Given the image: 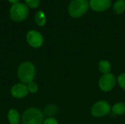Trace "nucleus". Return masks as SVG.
Masks as SVG:
<instances>
[{
    "mask_svg": "<svg viewBox=\"0 0 125 124\" xmlns=\"http://www.w3.org/2000/svg\"><path fill=\"white\" fill-rule=\"evenodd\" d=\"M36 75V69L34 65L29 61H25L21 63L17 70V75L19 80L24 84L33 81Z\"/></svg>",
    "mask_w": 125,
    "mask_h": 124,
    "instance_id": "obj_1",
    "label": "nucleus"
},
{
    "mask_svg": "<svg viewBox=\"0 0 125 124\" xmlns=\"http://www.w3.org/2000/svg\"><path fill=\"white\" fill-rule=\"evenodd\" d=\"M44 120L43 113L35 107L28 108L21 116L23 124H42Z\"/></svg>",
    "mask_w": 125,
    "mask_h": 124,
    "instance_id": "obj_2",
    "label": "nucleus"
},
{
    "mask_svg": "<svg viewBox=\"0 0 125 124\" xmlns=\"http://www.w3.org/2000/svg\"><path fill=\"white\" fill-rule=\"evenodd\" d=\"M29 15V7L23 3H17L12 4L10 10V16L11 19L15 22L24 20Z\"/></svg>",
    "mask_w": 125,
    "mask_h": 124,
    "instance_id": "obj_3",
    "label": "nucleus"
},
{
    "mask_svg": "<svg viewBox=\"0 0 125 124\" xmlns=\"http://www.w3.org/2000/svg\"><path fill=\"white\" fill-rule=\"evenodd\" d=\"M89 6L87 0H73L68 7L69 14L73 18H79L87 12Z\"/></svg>",
    "mask_w": 125,
    "mask_h": 124,
    "instance_id": "obj_4",
    "label": "nucleus"
},
{
    "mask_svg": "<svg viewBox=\"0 0 125 124\" xmlns=\"http://www.w3.org/2000/svg\"><path fill=\"white\" fill-rule=\"evenodd\" d=\"M111 110V106L106 101H98L94 104L91 109L92 115L94 117L99 118L107 115Z\"/></svg>",
    "mask_w": 125,
    "mask_h": 124,
    "instance_id": "obj_5",
    "label": "nucleus"
},
{
    "mask_svg": "<svg viewBox=\"0 0 125 124\" xmlns=\"http://www.w3.org/2000/svg\"><path fill=\"white\" fill-rule=\"evenodd\" d=\"M26 41L31 47L37 48L42 45L44 39L41 33L35 30H31L26 34Z\"/></svg>",
    "mask_w": 125,
    "mask_h": 124,
    "instance_id": "obj_6",
    "label": "nucleus"
},
{
    "mask_svg": "<svg viewBox=\"0 0 125 124\" xmlns=\"http://www.w3.org/2000/svg\"><path fill=\"white\" fill-rule=\"evenodd\" d=\"M116 84V77L113 74H104L99 80V87L103 91L112 90Z\"/></svg>",
    "mask_w": 125,
    "mask_h": 124,
    "instance_id": "obj_7",
    "label": "nucleus"
},
{
    "mask_svg": "<svg viewBox=\"0 0 125 124\" xmlns=\"http://www.w3.org/2000/svg\"><path fill=\"white\" fill-rule=\"evenodd\" d=\"M10 93H11V95L14 98L22 99V98L26 97L28 95L29 91H28V88H27V86L26 84L19 83L15 84L11 88Z\"/></svg>",
    "mask_w": 125,
    "mask_h": 124,
    "instance_id": "obj_8",
    "label": "nucleus"
},
{
    "mask_svg": "<svg viewBox=\"0 0 125 124\" xmlns=\"http://www.w3.org/2000/svg\"><path fill=\"white\" fill-rule=\"evenodd\" d=\"M111 4V0H90V7L96 12H103L108 10Z\"/></svg>",
    "mask_w": 125,
    "mask_h": 124,
    "instance_id": "obj_9",
    "label": "nucleus"
},
{
    "mask_svg": "<svg viewBox=\"0 0 125 124\" xmlns=\"http://www.w3.org/2000/svg\"><path fill=\"white\" fill-rule=\"evenodd\" d=\"M7 119L10 124H19L21 116L18 111L15 109H10L7 113Z\"/></svg>",
    "mask_w": 125,
    "mask_h": 124,
    "instance_id": "obj_10",
    "label": "nucleus"
},
{
    "mask_svg": "<svg viewBox=\"0 0 125 124\" xmlns=\"http://www.w3.org/2000/svg\"><path fill=\"white\" fill-rule=\"evenodd\" d=\"M34 20H35V23L37 26H45V24L46 23V18H45V13L41 10L38 11L35 15Z\"/></svg>",
    "mask_w": 125,
    "mask_h": 124,
    "instance_id": "obj_11",
    "label": "nucleus"
},
{
    "mask_svg": "<svg viewBox=\"0 0 125 124\" xmlns=\"http://www.w3.org/2000/svg\"><path fill=\"white\" fill-rule=\"evenodd\" d=\"M113 10L116 14H122L125 10V0H118L114 5Z\"/></svg>",
    "mask_w": 125,
    "mask_h": 124,
    "instance_id": "obj_12",
    "label": "nucleus"
},
{
    "mask_svg": "<svg viewBox=\"0 0 125 124\" xmlns=\"http://www.w3.org/2000/svg\"><path fill=\"white\" fill-rule=\"evenodd\" d=\"M99 70L100 71V72L103 74L110 73L111 70V66L108 61H105V60L100 61L99 63Z\"/></svg>",
    "mask_w": 125,
    "mask_h": 124,
    "instance_id": "obj_13",
    "label": "nucleus"
},
{
    "mask_svg": "<svg viewBox=\"0 0 125 124\" xmlns=\"http://www.w3.org/2000/svg\"><path fill=\"white\" fill-rule=\"evenodd\" d=\"M112 112L118 115L125 114V104L123 102L115 104L112 107Z\"/></svg>",
    "mask_w": 125,
    "mask_h": 124,
    "instance_id": "obj_14",
    "label": "nucleus"
},
{
    "mask_svg": "<svg viewBox=\"0 0 125 124\" xmlns=\"http://www.w3.org/2000/svg\"><path fill=\"white\" fill-rule=\"evenodd\" d=\"M57 113H58V108L56 106H55L53 105H48L44 110L45 115H48V117H52V116L56 115Z\"/></svg>",
    "mask_w": 125,
    "mask_h": 124,
    "instance_id": "obj_15",
    "label": "nucleus"
},
{
    "mask_svg": "<svg viewBox=\"0 0 125 124\" xmlns=\"http://www.w3.org/2000/svg\"><path fill=\"white\" fill-rule=\"evenodd\" d=\"M26 86H27L29 92H30L31 94H35L38 91V86L34 81H31V82L29 83L28 84H26Z\"/></svg>",
    "mask_w": 125,
    "mask_h": 124,
    "instance_id": "obj_16",
    "label": "nucleus"
},
{
    "mask_svg": "<svg viewBox=\"0 0 125 124\" xmlns=\"http://www.w3.org/2000/svg\"><path fill=\"white\" fill-rule=\"evenodd\" d=\"M26 4L30 8H37L40 5V0H24Z\"/></svg>",
    "mask_w": 125,
    "mask_h": 124,
    "instance_id": "obj_17",
    "label": "nucleus"
},
{
    "mask_svg": "<svg viewBox=\"0 0 125 124\" xmlns=\"http://www.w3.org/2000/svg\"><path fill=\"white\" fill-rule=\"evenodd\" d=\"M117 80H118V83H119V86L125 91V73L121 74L118 77Z\"/></svg>",
    "mask_w": 125,
    "mask_h": 124,
    "instance_id": "obj_18",
    "label": "nucleus"
},
{
    "mask_svg": "<svg viewBox=\"0 0 125 124\" xmlns=\"http://www.w3.org/2000/svg\"><path fill=\"white\" fill-rule=\"evenodd\" d=\"M42 124H59L58 121L53 117H48L45 118Z\"/></svg>",
    "mask_w": 125,
    "mask_h": 124,
    "instance_id": "obj_19",
    "label": "nucleus"
},
{
    "mask_svg": "<svg viewBox=\"0 0 125 124\" xmlns=\"http://www.w3.org/2000/svg\"><path fill=\"white\" fill-rule=\"evenodd\" d=\"M10 3L12 4H17V3H19V1L20 0H7Z\"/></svg>",
    "mask_w": 125,
    "mask_h": 124,
    "instance_id": "obj_20",
    "label": "nucleus"
}]
</instances>
